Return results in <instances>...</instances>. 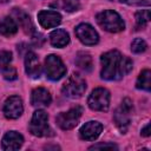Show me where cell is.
I'll return each mask as SVG.
<instances>
[{"mask_svg": "<svg viewBox=\"0 0 151 151\" xmlns=\"http://www.w3.org/2000/svg\"><path fill=\"white\" fill-rule=\"evenodd\" d=\"M132 111V101L129 98H125L122 103V105L116 110L113 113V119L117 125V127L125 133L127 131V127L130 125V114Z\"/></svg>", "mask_w": 151, "mask_h": 151, "instance_id": "7", "label": "cell"}, {"mask_svg": "<svg viewBox=\"0 0 151 151\" xmlns=\"http://www.w3.org/2000/svg\"><path fill=\"white\" fill-rule=\"evenodd\" d=\"M51 94L44 87H38L32 91L31 104L33 106H48L51 104Z\"/></svg>", "mask_w": 151, "mask_h": 151, "instance_id": "15", "label": "cell"}, {"mask_svg": "<svg viewBox=\"0 0 151 151\" xmlns=\"http://www.w3.org/2000/svg\"><path fill=\"white\" fill-rule=\"evenodd\" d=\"M85 90L86 83L78 74H72L63 85V93L68 98H79L84 94Z\"/></svg>", "mask_w": 151, "mask_h": 151, "instance_id": "6", "label": "cell"}, {"mask_svg": "<svg viewBox=\"0 0 151 151\" xmlns=\"http://www.w3.org/2000/svg\"><path fill=\"white\" fill-rule=\"evenodd\" d=\"M2 76H4V78L5 79H7V80H14V79H17V70L13 67V66H6V67H4L2 68Z\"/></svg>", "mask_w": 151, "mask_h": 151, "instance_id": "23", "label": "cell"}, {"mask_svg": "<svg viewBox=\"0 0 151 151\" xmlns=\"http://www.w3.org/2000/svg\"><path fill=\"white\" fill-rule=\"evenodd\" d=\"M136 86L138 88L150 91V88H151V72H150V70H144L140 72L139 77L137 79Z\"/></svg>", "mask_w": 151, "mask_h": 151, "instance_id": "20", "label": "cell"}, {"mask_svg": "<svg viewBox=\"0 0 151 151\" xmlns=\"http://www.w3.org/2000/svg\"><path fill=\"white\" fill-rule=\"evenodd\" d=\"M101 78L106 80L120 79L132 70V61L127 57L122 55L118 51H109L100 58Z\"/></svg>", "mask_w": 151, "mask_h": 151, "instance_id": "1", "label": "cell"}, {"mask_svg": "<svg viewBox=\"0 0 151 151\" xmlns=\"http://www.w3.org/2000/svg\"><path fill=\"white\" fill-rule=\"evenodd\" d=\"M76 64L79 68L84 71H91L92 70V58L88 53L79 52L76 57Z\"/></svg>", "mask_w": 151, "mask_h": 151, "instance_id": "19", "label": "cell"}, {"mask_svg": "<svg viewBox=\"0 0 151 151\" xmlns=\"http://www.w3.org/2000/svg\"><path fill=\"white\" fill-rule=\"evenodd\" d=\"M147 45L142 38H136L131 44V51L133 53H142L146 50Z\"/></svg>", "mask_w": 151, "mask_h": 151, "instance_id": "22", "label": "cell"}, {"mask_svg": "<svg viewBox=\"0 0 151 151\" xmlns=\"http://www.w3.org/2000/svg\"><path fill=\"white\" fill-rule=\"evenodd\" d=\"M7 1H9V0H0V2H7Z\"/></svg>", "mask_w": 151, "mask_h": 151, "instance_id": "28", "label": "cell"}, {"mask_svg": "<svg viewBox=\"0 0 151 151\" xmlns=\"http://www.w3.org/2000/svg\"><path fill=\"white\" fill-rule=\"evenodd\" d=\"M103 147H110V149H117V146L114 144H110V143H101V144H96V145H92L90 147V150H93V149H103Z\"/></svg>", "mask_w": 151, "mask_h": 151, "instance_id": "26", "label": "cell"}, {"mask_svg": "<svg viewBox=\"0 0 151 151\" xmlns=\"http://www.w3.org/2000/svg\"><path fill=\"white\" fill-rule=\"evenodd\" d=\"M76 35L85 45H96L99 41V35L96 29L88 24H80L76 27Z\"/></svg>", "mask_w": 151, "mask_h": 151, "instance_id": "9", "label": "cell"}, {"mask_svg": "<svg viewBox=\"0 0 151 151\" xmlns=\"http://www.w3.org/2000/svg\"><path fill=\"white\" fill-rule=\"evenodd\" d=\"M79 7V4L74 0H64V8L68 12L72 11H77V8Z\"/></svg>", "mask_w": 151, "mask_h": 151, "instance_id": "25", "label": "cell"}, {"mask_svg": "<svg viewBox=\"0 0 151 151\" xmlns=\"http://www.w3.org/2000/svg\"><path fill=\"white\" fill-rule=\"evenodd\" d=\"M45 72L48 79L59 80L66 73V66L58 55L50 54L45 59Z\"/></svg>", "mask_w": 151, "mask_h": 151, "instance_id": "5", "label": "cell"}, {"mask_svg": "<svg viewBox=\"0 0 151 151\" xmlns=\"http://www.w3.org/2000/svg\"><path fill=\"white\" fill-rule=\"evenodd\" d=\"M136 18V24L138 27H145L146 24L149 22L150 20V11L149 9H142V11H138L134 15Z\"/></svg>", "mask_w": 151, "mask_h": 151, "instance_id": "21", "label": "cell"}, {"mask_svg": "<svg viewBox=\"0 0 151 151\" xmlns=\"http://www.w3.org/2000/svg\"><path fill=\"white\" fill-rule=\"evenodd\" d=\"M87 104L94 111H107L110 106V92L103 87L93 90L87 99Z\"/></svg>", "mask_w": 151, "mask_h": 151, "instance_id": "4", "label": "cell"}, {"mask_svg": "<svg viewBox=\"0 0 151 151\" xmlns=\"http://www.w3.org/2000/svg\"><path fill=\"white\" fill-rule=\"evenodd\" d=\"M97 22L101 28H104L107 32L111 33H117L124 29L125 24L120 15L111 9H106L104 12H100L97 15Z\"/></svg>", "mask_w": 151, "mask_h": 151, "instance_id": "2", "label": "cell"}, {"mask_svg": "<svg viewBox=\"0 0 151 151\" xmlns=\"http://www.w3.org/2000/svg\"><path fill=\"white\" fill-rule=\"evenodd\" d=\"M101 130H103V125L99 122L91 120V122L85 123L81 126L79 133H80L81 139L84 140H94L99 137Z\"/></svg>", "mask_w": 151, "mask_h": 151, "instance_id": "11", "label": "cell"}, {"mask_svg": "<svg viewBox=\"0 0 151 151\" xmlns=\"http://www.w3.org/2000/svg\"><path fill=\"white\" fill-rule=\"evenodd\" d=\"M38 20L44 28H52L61 22V15L55 11H41L38 13Z\"/></svg>", "mask_w": 151, "mask_h": 151, "instance_id": "13", "label": "cell"}, {"mask_svg": "<svg viewBox=\"0 0 151 151\" xmlns=\"http://www.w3.org/2000/svg\"><path fill=\"white\" fill-rule=\"evenodd\" d=\"M24 111L22 100L18 96L8 97L4 104V114L8 119H17L21 116Z\"/></svg>", "mask_w": 151, "mask_h": 151, "instance_id": "10", "label": "cell"}, {"mask_svg": "<svg viewBox=\"0 0 151 151\" xmlns=\"http://www.w3.org/2000/svg\"><path fill=\"white\" fill-rule=\"evenodd\" d=\"M25 71L31 78H39L41 74V67L39 63V58L35 53L28 52L25 57Z\"/></svg>", "mask_w": 151, "mask_h": 151, "instance_id": "14", "label": "cell"}, {"mask_svg": "<svg viewBox=\"0 0 151 151\" xmlns=\"http://www.w3.org/2000/svg\"><path fill=\"white\" fill-rule=\"evenodd\" d=\"M17 31H18V25L11 17H5L0 21V34L5 37H11L14 35Z\"/></svg>", "mask_w": 151, "mask_h": 151, "instance_id": "18", "label": "cell"}, {"mask_svg": "<svg viewBox=\"0 0 151 151\" xmlns=\"http://www.w3.org/2000/svg\"><path fill=\"white\" fill-rule=\"evenodd\" d=\"M12 60V53L9 51H0V68L9 65Z\"/></svg>", "mask_w": 151, "mask_h": 151, "instance_id": "24", "label": "cell"}, {"mask_svg": "<svg viewBox=\"0 0 151 151\" xmlns=\"http://www.w3.org/2000/svg\"><path fill=\"white\" fill-rule=\"evenodd\" d=\"M150 124H146L143 129H142V136H144V137H149L150 136Z\"/></svg>", "mask_w": 151, "mask_h": 151, "instance_id": "27", "label": "cell"}, {"mask_svg": "<svg viewBox=\"0 0 151 151\" xmlns=\"http://www.w3.org/2000/svg\"><path fill=\"white\" fill-rule=\"evenodd\" d=\"M13 15L17 18L19 25L21 26V28L26 32V33H31L33 32V25L31 22V19L28 17L27 13H25L22 9H19V8H14L13 9Z\"/></svg>", "mask_w": 151, "mask_h": 151, "instance_id": "17", "label": "cell"}, {"mask_svg": "<svg viewBox=\"0 0 151 151\" xmlns=\"http://www.w3.org/2000/svg\"><path fill=\"white\" fill-rule=\"evenodd\" d=\"M22 143H24V137L19 132L9 131L4 136L1 146L6 151H15L21 147Z\"/></svg>", "mask_w": 151, "mask_h": 151, "instance_id": "12", "label": "cell"}, {"mask_svg": "<svg viewBox=\"0 0 151 151\" xmlns=\"http://www.w3.org/2000/svg\"><path fill=\"white\" fill-rule=\"evenodd\" d=\"M48 116L44 110H37L31 119L29 123V131L33 136L37 137H45L48 136L51 130L48 127Z\"/></svg>", "mask_w": 151, "mask_h": 151, "instance_id": "3", "label": "cell"}, {"mask_svg": "<svg viewBox=\"0 0 151 151\" xmlns=\"http://www.w3.org/2000/svg\"><path fill=\"white\" fill-rule=\"evenodd\" d=\"M50 41L54 47H64L70 42V35L65 29H54L50 34Z\"/></svg>", "mask_w": 151, "mask_h": 151, "instance_id": "16", "label": "cell"}, {"mask_svg": "<svg viewBox=\"0 0 151 151\" xmlns=\"http://www.w3.org/2000/svg\"><path fill=\"white\" fill-rule=\"evenodd\" d=\"M81 113L83 109L80 106H76L67 112H61L57 116V124L63 130H71L78 124Z\"/></svg>", "mask_w": 151, "mask_h": 151, "instance_id": "8", "label": "cell"}]
</instances>
